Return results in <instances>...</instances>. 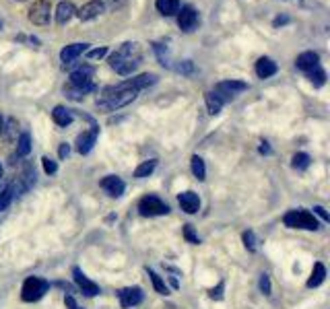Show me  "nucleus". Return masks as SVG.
Wrapping results in <instances>:
<instances>
[{
    "label": "nucleus",
    "mask_w": 330,
    "mask_h": 309,
    "mask_svg": "<svg viewBox=\"0 0 330 309\" xmlns=\"http://www.w3.org/2000/svg\"><path fill=\"white\" fill-rule=\"evenodd\" d=\"M155 83H157V74L147 72V74H138V76H132V79H128V81L120 83V87L140 91V89H147V87H151V85H155Z\"/></svg>",
    "instance_id": "f8f14e48"
},
{
    "label": "nucleus",
    "mask_w": 330,
    "mask_h": 309,
    "mask_svg": "<svg viewBox=\"0 0 330 309\" xmlns=\"http://www.w3.org/2000/svg\"><path fill=\"white\" fill-rule=\"evenodd\" d=\"M101 3L105 5V9H107V7L116 9V7H122V5H124V0H101Z\"/></svg>",
    "instance_id": "a18cd8bd"
},
{
    "label": "nucleus",
    "mask_w": 330,
    "mask_h": 309,
    "mask_svg": "<svg viewBox=\"0 0 330 309\" xmlns=\"http://www.w3.org/2000/svg\"><path fill=\"white\" fill-rule=\"evenodd\" d=\"M260 152H262V154H268V152H270L268 142H260Z\"/></svg>",
    "instance_id": "de8ad7c7"
},
{
    "label": "nucleus",
    "mask_w": 330,
    "mask_h": 309,
    "mask_svg": "<svg viewBox=\"0 0 330 309\" xmlns=\"http://www.w3.org/2000/svg\"><path fill=\"white\" fill-rule=\"evenodd\" d=\"M138 91L134 89H124L120 85L116 87H105L103 93L97 97V108L99 110H105V112H114V110H120L128 103H132L136 99Z\"/></svg>",
    "instance_id": "f257e3e1"
},
{
    "label": "nucleus",
    "mask_w": 330,
    "mask_h": 309,
    "mask_svg": "<svg viewBox=\"0 0 330 309\" xmlns=\"http://www.w3.org/2000/svg\"><path fill=\"white\" fill-rule=\"evenodd\" d=\"M52 120L56 122L58 126L66 128V126H70V124H73L75 114H73L70 110H66L64 106H56V108H54V112H52Z\"/></svg>",
    "instance_id": "aec40b11"
},
{
    "label": "nucleus",
    "mask_w": 330,
    "mask_h": 309,
    "mask_svg": "<svg viewBox=\"0 0 330 309\" xmlns=\"http://www.w3.org/2000/svg\"><path fill=\"white\" fill-rule=\"evenodd\" d=\"M246 89H248V85L244 81H223V83H217L215 85V91L213 93L225 103V101H231L238 93H242Z\"/></svg>",
    "instance_id": "423d86ee"
},
{
    "label": "nucleus",
    "mask_w": 330,
    "mask_h": 309,
    "mask_svg": "<svg viewBox=\"0 0 330 309\" xmlns=\"http://www.w3.org/2000/svg\"><path fill=\"white\" fill-rule=\"evenodd\" d=\"M178 202H180V206H182V211L188 213V215H194V213H198V209H200V198H198V194H194V192H182V194L178 196Z\"/></svg>",
    "instance_id": "f3484780"
},
{
    "label": "nucleus",
    "mask_w": 330,
    "mask_h": 309,
    "mask_svg": "<svg viewBox=\"0 0 330 309\" xmlns=\"http://www.w3.org/2000/svg\"><path fill=\"white\" fill-rule=\"evenodd\" d=\"M73 274H75V282H77V287L83 291V295H85V297H95V295H99V285H95L93 280H89V278L83 274V270H81V268H75V270H73Z\"/></svg>",
    "instance_id": "9b49d317"
},
{
    "label": "nucleus",
    "mask_w": 330,
    "mask_h": 309,
    "mask_svg": "<svg viewBox=\"0 0 330 309\" xmlns=\"http://www.w3.org/2000/svg\"><path fill=\"white\" fill-rule=\"evenodd\" d=\"M79 309H81V307H79Z\"/></svg>",
    "instance_id": "864d4df0"
},
{
    "label": "nucleus",
    "mask_w": 330,
    "mask_h": 309,
    "mask_svg": "<svg viewBox=\"0 0 330 309\" xmlns=\"http://www.w3.org/2000/svg\"><path fill=\"white\" fill-rule=\"evenodd\" d=\"M138 66H140V56H136V58H130V60H124V62L116 64V66H114V70H116L118 74H122V76H128V74H132Z\"/></svg>",
    "instance_id": "5701e85b"
},
{
    "label": "nucleus",
    "mask_w": 330,
    "mask_h": 309,
    "mask_svg": "<svg viewBox=\"0 0 330 309\" xmlns=\"http://www.w3.org/2000/svg\"><path fill=\"white\" fill-rule=\"evenodd\" d=\"M58 154H60V159H66L68 154H70V146H68L66 142H62V144H60V150H58Z\"/></svg>",
    "instance_id": "37998d69"
},
{
    "label": "nucleus",
    "mask_w": 330,
    "mask_h": 309,
    "mask_svg": "<svg viewBox=\"0 0 330 309\" xmlns=\"http://www.w3.org/2000/svg\"><path fill=\"white\" fill-rule=\"evenodd\" d=\"M3 130H5V120H3V116H0V134H3Z\"/></svg>",
    "instance_id": "8fccbe9b"
},
{
    "label": "nucleus",
    "mask_w": 330,
    "mask_h": 309,
    "mask_svg": "<svg viewBox=\"0 0 330 309\" xmlns=\"http://www.w3.org/2000/svg\"><path fill=\"white\" fill-rule=\"evenodd\" d=\"M184 237H186L190 243H200V239H198V235L194 233L192 225H184Z\"/></svg>",
    "instance_id": "e433bc0d"
},
{
    "label": "nucleus",
    "mask_w": 330,
    "mask_h": 309,
    "mask_svg": "<svg viewBox=\"0 0 330 309\" xmlns=\"http://www.w3.org/2000/svg\"><path fill=\"white\" fill-rule=\"evenodd\" d=\"M50 15H52V7H50L48 0H37V3H33V7L29 9V21L33 25H48Z\"/></svg>",
    "instance_id": "6e6552de"
},
{
    "label": "nucleus",
    "mask_w": 330,
    "mask_h": 309,
    "mask_svg": "<svg viewBox=\"0 0 330 309\" xmlns=\"http://www.w3.org/2000/svg\"><path fill=\"white\" fill-rule=\"evenodd\" d=\"M295 64H297V68H299V70L310 72L312 68L320 66V56L316 54V52H303V54H299V56H297Z\"/></svg>",
    "instance_id": "a211bd4d"
},
{
    "label": "nucleus",
    "mask_w": 330,
    "mask_h": 309,
    "mask_svg": "<svg viewBox=\"0 0 330 309\" xmlns=\"http://www.w3.org/2000/svg\"><path fill=\"white\" fill-rule=\"evenodd\" d=\"M291 165H293V169H299V171L308 169V167H310V154H305V152H297V154H293Z\"/></svg>",
    "instance_id": "c85d7f7f"
},
{
    "label": "nucleus",
    "mask_w": 330,
    "mask_h": 309,
    "mask_svg": "<svg viewBox=\"0 0 330 309\" xmlns=\"http://www.w3.org/2000/svg\"><path fill=\"white\" fill-rule=\"evenodd\" d=\"M138 213L143 217H163L170 213V206L157 196H145L138 202Z\"/></svg>",
    "instance_id": "20e7f679"
},
{
    "label": "nucleus",
    "mask_w": 330,
    "mask_h": 309,
    "mask_svg": "<svg viewBox=\"0 0 330 309\" xmlns=\"http://www.w3.org/2000/svg\"><path fill=\"white\" fill-rule=\"evenodd\" d=\"M192 173L202 182L204 177H206V169H204V161L198 157V154H194L192 157Z\"/></svg>",
    "instance_id": "c756f323"
},
{
    "label": "nucleus",
    "mask_w": 330,
    "mask_h": 309,
    "mask_svg": "<svg viewBox=\"0 0 330 309\" xmlns=\"http://www.w3.org/2000/svg\"><path fill=\"white\" fill-rule=\"evenodd\" d=\"M285 23H289V17H277V19H274V27L285 25Z\"/></svg>",
    "instance_id": "49530a36"
},
{
    "label": "nucleus",
    "mask_w": 330,
    "mask_h": 309,
    "mask_svg": "<svg viewBox=\"0 0 330 309\" xmlns=\"http://www.w3.org/2000/svg\"><path fill=\"white\" fill-rule=\"evenodd\" d=\"M260 291L264 295H270V278H268V274H262L260 276Z\"/></svg>",
    "instance_id": "a19ab883"
},
{
    "label": "nucleus",
    "mask_w": 330,
    "mask_h": 309,
    "mask_svg": "<svg viewBox=\"0 0 330 309\" xmlns=\"http://www.w3.org/2000/svg\"><path fill=\"white\" fill-rule=\"evenodd\" d=\"M314 213H316L324 223H328V221H330V217H328V213H326L324 206H314Z\"/></svg>",
    "instance_id": "79ce46f5"
},
{
    "label": "nucleus",
    "mask_w": 330,
    "mask_h": 309,
    "mask_svg": "<svg viewBox=\"0 0 330 309\" xmlns=\"http://www.w3.org/2000/svg\"><path fill=\"white\" fill-rule=\"evenodd\" d=\"M155 7L161 15L165 17H174L180 11V0H155Z\"/></svg>",
    "instance_id": "4be33fe9"
},
{
    "label": "nucleus",
    "mask_w": 330,
    "mask_h": 309,
    "mask_svg": "<svg viewBox=\"0 0 330 309\" xmlns=\"http://www.w3.org/2000/svg\"><path fill=\"white\" fill-rule=\"evenodd\" d=\"M87 49H89V43H70V45H66V47L60 52V60H62L64 64L77 62V58L83 56Z\"/></svg>",
    "instance_id": "2eb2a0df"
},
{
    "label": "nucleus",
    "mask_w": 330,
    "mask_h": 309,
    "mask_svg": "<svg viewBox=\"0 0 330 309\" xmlns=\"http://www.w3.org/2000/svg\"><path fill=\"white\" fill-rule=\"evenodd\" d=\"M324 278H326V266H324L322 262H316V264H314V270H312V276H310V280H308V287H310V289L320 287V285L324 282Z\"/></svg>",
    "instance_id": "b1692460"
},
{
    "label": "nucleus",
    "mask_w": 330,
    "mask_h": 309,
    "mask_svg": "<svg viewBox=\"0 0 330 309\" xmlns=\"http://www.w3.org/2000/svg\"><path fill=\"white\" fill-rule=\"evenodd\" d=\"M147 272H149V276H151V280H153L155 291H157L159 295H168V287H165V282L161 280V276H159L155 270H149V268H147Z\"/></svg>",
    "instance_id": "2f4dec72"
},
{
    "label": "nucleus",
    "mask_w": 330,
    "mask_h": 309,
    "mask_svg": "<svg viewBox=\"0 0 330 309\" xmlns=\"http://www.w3.org/2000/svg\"><path fill=\"white\" fill-rule=\"evenodd\" d=\"M178 25H180V29L186 31V33L194 31L196 25H198V13H196V9L190 7V5H188V7H182V9L178 11Z\"/></svg>",
    "instance_id": "1a4fd4ad"
},
{
    "label": "nucleus",
    "mask_w": 330,
    "mask_h": 309,
    "mask_svg": "<svg viewBox=\"0 0 330 309\" xmlns=\"http://www.w3.org/2000/svg\"><path fill=\"white\" fill-rule=\"evenodd\" d=\"M308 74V79H310V83L314 85V87H322L324 83H326V72L320 68V66H316V68H312L310 72H305Z\"/></svg>",
    "instance_id": "cd10ccee"
},
{
    "label": "nucleus",
    "mask_w": 330,
    "mask_h": 309,
    "mask_svg": "<svg viewBox=\"0 0 330 309\" xmlns=\"http://www.w3.org/2000/svg\"><path fill=\"white\" fill-rule=\"evenodd\" d=\"M155 167H157V161L155 159H149V161H143L138 167H136V171H134V177H138V179H143V177H149L153 171H155Z\"/></svg>",
    "instance_id": "a878e982"
},
{
    "label": "nucleus",
    "mask_w": 330,
    "mask_h": 309,
    "mask_svg": "<svg viewBox=\"0 0 330 309\" xmlns=\"http://www.w3.org/2000/svg\"><path fill=\"white\" fill-rule=\"evenodd\" d=\"M64 305H66L68 309H79V305H77V301H75L73 295H66V297H64Z\"/></svg>",
    "instance_id": "c03bdc74"
},
{
    "label": "nucleus",
    "mask_w": 330,
    "mask_h": 309,
    "mask_svg": "<svg viewBox=\"0 0 330 309\" xmlns=\"http://www.w3.org/2000/svg\"><path fill=\"white\" fill-rule=\"evenodd\" d=\"M97 134H99V128H97L95 124L91 126L89 132L79 134V136H77V150H79L81 154H87V152L93 148V144H95V140H97Z\"/></svg>",
    "instance_id": "ddd939ff"
},
{
    "label": "nucleus",
    "mask_w": 330,
    "mask_h": 309,
    "mask_svg": "<svg viewBox=\"0 0 330 309\" xmlns=\"http://www.w3.org/2000/svg\"><path fill=\"white\" fill-rule=\"evenodd\" d=\"M64 95L68 97V99H73V101H81V99H85V91L83 89H77V87H73V85H68V87H64Z\"/></svg>",
    "instance_id": "473e14b6"
},
{
    "label": "nucleus",
    "mask_w": 330,
    "mask_h": 309,
    "mask_svg": "<svg viewBox=\"0 0 330 309\" xmlns=\"http://www.w3.org/2000/svg\"><path fill=\"white\" fill-rule=\"evenodd\" d=\"M0 29H3V21H0Z\"/></svg>",
    "instance_id": "603ef678"
},
{
    "label": "nucleus",
    "mask_w": 330,
    "mask_h": 309,
    "mask_svg": "<svg viewBox=\"0 0 330 309\" xmlns=\"http://www.w3.org/2000/svg\"><path fill=\"white\" fill-rule=\"evenodd\" d=\"M101 188H103L109 196L118 198V196H122V194H124L126 184H124L118 175H107V177H103V179H101Z\"/></svg>",
    "instance_id": "dca6fc26"
},
{
    "label": "nucleus",
    "mask_w": 330,
    "mask_h": 309,
    "mask_svg": "<svg viewBox=\"0 0 330 309\" xmlns=\"http://www.w3.org/2000/svg\"><path fill=\"white\" fill-rule=\"evenodd\" d=\"M0 177H3V165H0Z\"/></svg>",
    "instance_id": "3c124183"
},
{
    "label": "nucleus",
    "mask_w": 330,
    "mask_h": 309,
    "mask_svg": "<svg viewBox=\"0 0 330 309\" xmlns=\"http://www.w3.org/2000/svg\"><path fill=\"white\" fill-rule=\"evenodd\" d=\"M93 74H95V68L89 66V64H83V66H79L77 70L70 72V85L77 87V89H83L85 93H91L95 89Z\"/></svg>",
    "instance_id": "39448f33"
},
{
    "label": "nucleus",
    "mask_w": 330,
    "mask_h": 309,
    "mask_svg": "<svg viewBox=\"0 0 330 309\" xmlns=\"http://www.w3.org/2000/svg\"><path fill=\"white\" fill-rule=\"evenodd\" d=\"M223 291H225V282L221 280V282H219L215 289H210V299H223Z\"/></svg>",
    "instance_id": "58836bf2"
},
{
    "label": "nucleus",
    "mask_w": 330,
    "mask_h": 309,
    "mask_svg": "<svg viewBox=\"0 0 330 309\" xmlns=\"http://www.w3.org/2000/svg\"><path fill=\"white\" fill-rule=\"evenodd\" d=\"M242 239H244V245H246L250 251H256V235H254V231H246V233L242 235Z\"/></svg>",
    "instance_id": "f704fd0d"
},
{
    "label": "nucleus",
    "mask_w": 330,
    "mask_h": 309,
    "mask_svg": "<svg viewBox=\"0 0 330 309\" xmlns=\"http://www.w3.org/2000/svg\"><path fill=\"white\" fill-rule=\"evenodd\" d=\"M204 101H206V108H208V114H213V116H217L219 112H221V108H223V101L219 99L213 91H206L204 93Z\"/></svg>",
    "instance_id": "393cba45"
},
{
    "label": "nucleus",
    "mask_w": 330,
    "mask_h": 309,
    "mask_svg": "<svg viewBox=\"0 0 330 309\" xmlns=\"http://www.w3.org/2000/svg\"><path fill=\"white\" fill-rule=\"evenodd\" d=\"M107 54V47H95V49H87V56L91 60H97V58H103Z\"/></svg>",
    "instance_id": "4c0bfd02"
},
{
    "label": "nucleus",
    "mask_w": 330,
    "mask_h": 309,
    "mask_svg": "<svg viewBox=\"0 0 330 309\" xmlns=\"http://www.w3.org/2000/svg\"><path fill=\"white\" fill-rule=\"evenodd\" d=\"M56 287H62V289H66V291H73V287L66 285V282H56Z\"/></svg>",
    "instance_id": "09e8293b"
},
{
    "label": "nucleus",
    "mask_w": 330,
    "mask_h": 309,
    "mask_svg": "<svg viewBox=\"0 0 330 309\" xmlns=\"http://www.w3.org/2000/svg\"><path fill=\"white\" fill-rule=\"evenodd\" d=\"M105 13V5L101 0H89L87 5H83L79 11H77V17L81 21H91V19H97L99 15Z\"/></svg>",
    "instance_id": "9d476101"
},
{
    "label": "nucleus",
    "mask_w": 330,
    "mask_h": 309,
    "mask_svg": "<svg viewBox=\"0 0 330 309\" xmlns=\"http://www.w3.org/2000/svg\"><path fill=\"white\" fill-rule=\"evenodd\" d=\"M75 15H77V9H75L73 3H68V0H62V3L58 5V9H56V21H58L60 25L68 23Z\"/></svg>",
    "instance_id": "412c9836"
},
{
    "label": "nucleus",
    "mask_w": 330,
    "mask_h": 309,
    "mask_svg": "<svg viewBox=\"0 0 330 309\" xmlns=\"http://www.w3.org/2000/svg\"><path fill=\"white\" fill-rule=\"evenodd\" d=\"M153 47H155V52H157L159 62H161L163 66H172V64H170V56H168V49H163L161 43H153Z\"/></svg>",
    "instance_id": "72a5a7b5"
},
{
    "label": "nucleus",
    "mask_w": 330,
    "mask_h": 309,
    "mask_svg": "<svg viewBox=\"0 0 330 309\" xmlns=\"http://www.w3.org/2000/svg\"><path fill=\"white\" fill-rule=\"evenodd\" d=\"M31 152V136L27 132H23L17 140V154H21V157H27V154Z\"/></svg>",
    "instance_id": "bb28decb"
},
{
    "label": "nucleus",
    "mask_w": 330,
    "mask_h": 309,
    "mask_svg": "<svg viewBox=\"0 0 330 309\" xmlns=\"http://www.w3.org/2000/svg\"><path fill=\"white\" fill-rule=\"evenodd\" d=\"M41 163H43V171H45V173H56V171H58L56 161H52L50 157H43V159H41Z\"/></svg>",
    "instance_id": "c9c22d12"
},
{
    "label": "nucleus",
    "mask_w": 330,
    "mask_h": 309,
    "mask_svg": "<svg viewBox=\"0 0 330 309\" xmlns=\"http://www.w3.org/2000/svg\"><path fill=\"white\" fill-rule=\"evenodd\" d=\"M285 225L291 229H308V231H316L320 229V223L316 221V217L308 211H289L285 215Z\"/></svg>",
    "instance_id": "f03ea898"
},
{
    "label": "nucleus",
    "mask_w": 330,
    "mask_h": 309,
    "mask_svg": "<svg viewBox=\"0 0 330 309\" xmlns=\"http://www.w3.org/2000/svg\"><path fill=\"white\" fill-rule=\"evenodd\" d=\"M277 70H279V66H277V62H274L272 58H260L258 62H256V74L260 76V79H268V76H272V74H277Z\"/></svg>",
    "instance_id": "6ab92c4d"
},
{
    "label": "nucleus",
    "mask_w": 330,
    "mask_h": 309,
    "mask_svg": "<svg viewBox=\"0 0 330 309\" xmlns=\"http://www.w3.org/2000/svg\"><path fill=\"white\" fill-rule=\"evenodd\" d=\"M50 289V282L45 278H39V276H29L25 282H23V289H21V297L23 301L27 303H33V301H39Z\"/></svg>",
    "instance_id": "7ed1b4c3"
},
{
    "label": "nucleus",
    "mask_w": 330,
    "mask_h": 309,
    "mask_svg": "<svg viewBox=\"0 0 330 309\" xmlns=\"http://www.w3.org/2000/svg\"><path fill=\"white\" fill-rule=\"evenodd\" d=\"M136 56H140L138 54V43H134V41H126V43H122L112 56H109V66H116V64H120V62H124V60H130V58H136Z\"/></svg>",
    "instance_id": "0eeeda50"
},
{
    "label": "nucleus",
    "mask_w": 330,
    "mask_h": 309,
    "mask_svg": "<svg viewBox=\"0 0 330 309\" xmlns=\"http://www.w3.org/2000/svg\"><path fill=\"white\" fill-rule=\"evenodd\" d=\"M15 198V192H13V186H7L3 192H0V211H7L9 204L13 202Z\"/></svg>",
    "instance_id": "7c9ffc66"
},
{
    "label": "nucleus",
    "mask_w": 330,
    "mask_h": 309,
    "mask_svg": "<svg viewBox=\"0 0 330 309\" xmlns=\"http://www.w3.org/2000/svg\"><path fill=\"white\" fill-rule=\"evenodd\" d=\"M118 297H120L122 307H134V305L143 303V299H145L143 289H138V287H128V289H122V291L118 293Z\"/></svg>",
    "instance_id": "4468645a"
},
{
    "label": "nucleus",
    "mask_w": 330,
    "mask_h": 309,
    "mask_svg": "<svg viewBox=\"0 0 330 309\" xmlns=\"http://www.w3.org/2000/svg\"><path fill=\"white\" fill-rule=\"evenodd\" d=\"M176 68H178V72H182V74H190V72L194 70V64H192L190 60H184V62H182V64H178Z\"/></svg>",
    "instance_id": "ea45409f"
}]
</instances>
